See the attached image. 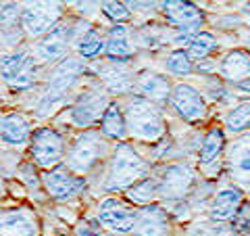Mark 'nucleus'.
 Wrapping results in <instances>:
<instances>
[{
  "label": "nucleus",
  "mask_w": 250,
  "mask_h": 236,
  "mask_svg": "<svg viewBox=\"0 0 250 236\" xmlns=\"http://www.w3.org/2000/svg\"><path fill=\"white\" fill-rule=\"evenodd\" d=\"M242 203H244V192L236 186H225L221 190H217L213 205H210V211H208L210 222H215V224L233 222Z\"/></svg>",
  "instance_id": "a211bd4d"
},
{
  "label": "nucleus",
  "mask_w": 250,
  "mask_h": 236,
  "mask_svg": "<svg viewBox=\"0 0 250 236\" xmlns=\"http://www.w3.org/2000/svg\"><path fill=\"white\" fill-rule=\"evenodd\" d=\"M165 69L175 77H188L196 69V65H194L186 48H173L165 59Z\"/></svg>",
  "instance_id": "cd10ccee"
},
{
  "label": "nucleus",
  "mask_w": 250,
  "mask_h": 236,
  "mask_svg": "<svg viewBox=\"0 0 250 236\" xmlns=\"http://www.w3.org/2000/svg\"><path fill=\"white\" fill-rule=\"evenodd\" d=\"M156 196H159V178H144L142 182H138L125 192V199L138 207L152 205Z\"/></svg>",
  "instance_id": "a878e982"
},
{
  "label": "nucleus",
  "mask_w": 250,
  "mask_h": 236,
  "mask_svg": "<svg viewBox=\"0 0 250 236\" xmlns=\"http://www.w3.org/2000/svg\"><path fill=\"white\" fill-rule=\"evenodd\" d=\"M134 234L136 236H169L171 224H169V215L165 207L156 205V203L146 207H138Z\"/></svg>",
  "instance_id": "dca6fc26"
},
{
  "label": "nucleus",
  "mask_w": 250,
  "mask_h": 236,
  "mask_svg": "<svg viewBox=\"0 0 250 236\" xmlns=\"http://www.w3.org/2000/svg\"><path fill=\"white\" fill-rule=\"evenodd\" d=\"M225 167L238 182H250V132L242 134L228 146Z\"/></svg>",
  "instance_id": "f3484780"
},
{
  "label": "nucleus",
  "mask_w": 250,
  "mask_h": 236,
  "mask_svg": "<svg viewBox=\"0 0 250 236\" xmlns=\"http://www.w3.org/2000/svg\"><path fill=\"white\" fill-rule=\"evenodd\" d=\"M231 228L236 236H250V201L242 203L238 215L231 222Z\"/></svg>",
  "instance_id": "72a5a7b5"
},
{
  "label": "nucleus",
  "mask_w": 250,
  "mask_h": 236,
  "mask_svg": "<svg viewBox=\"0 0 250 236\" xmlns=\"http://www.w3.org/2000/svg\"><path fill=\"white\" fill-rule=\"evenodd\" d=\"M161 11L165 15L171 27H175V34H184L194 38L202 31V23H205V15L194 2L188 0H167L161 2Z\"/></svg>",
  "instance_id": "1a4fd4ad"
},
{
  "label": "nucleus",
  "mask_w": 250,
  "mask_h": 236,
  "mask_svg": "<svg viewBox=\"0 0 250 236\" xmlns=\"http://www.w3.org/2000/svg\"><path fill=\"white\" fill-rule=\"evenodd\" d=\"M100 69H103V71H96V73L100 80H103V86L106 88L108 94H127L134 88L136 77H131L127 71H123V65H119V63L106 61Z\"/></svg>",
  "instance_id": "b1692460"
},
{
  "label": "nucleus",
  "mask_w": 250,
  "mask_h": 236,
  "mask_svg": "<svg viewBox=\"0 0 250 236\" xmlns=\"http://www.w3.org/2000/svg\"><path fill=\"white\" fill-rule=\"evenodd\" d=\"M169 105L177 113L179 119H184L186 123H200V121H205V117L208 113L205 96L200 94L198 88H194V86H190V84H177V86H173Z\"/></svg>",
  "instance_id": "9d476101"
},
{
  "label": "nucleus",
  "mask_w": 250,
  "mask_h": 236,
  "mask_svg": "<svg viewBox=\"0 0 250 236\" xmlns=\"http://www.w3.org/2000/svg\"><path fill=\"white\" fill-rule=\"evenodd\" d=\"M111 105L108 92L103 84H90L77 94L69 107V121L77 130H92L96 123L103 121L104 111Z\"/></svg>",
  "instance_id": "39448f33"
},
{
  "label": "nucleus",
  "mask_w": 250,
  "mask_h": 236,
  "mask_svg": "<svg viewBox=\"0 0 250 236\" xmlns=\"http://www.w3.org/2000/svg\"><path fill=\"white\" fill-rule=\"evenodd\" d=\"M219 73L225 82H231L233 86L250 77V52L244 48L229 50L219 63Z\"/></svg>",
  "instance_id": "4be33fe9"
},
{
  "label": "nucleus",
  "mask_w": 250,
  "mask_h": 236,
  "mask_svg": "<svg viewBox=\"0 0 250 236\" xmlns=\"http://www.w3.org/2000/svg\"><path fill=\"white\" fill-rule=\"evenodd\" d=\"M165 42H167L165 29L159 23H146V25H142V29H138V44L142 48L156 50V48H163Z\"/></svg>",
  "instance_id": "7c9ffc66"
},
{
  "label": "nucleus",
  "mask_w": 250,
  "mask_h": 236,
  "mask_svg": "<svg viewBox=\"0 0 250 236\" xmlns=\"http://www.w3.org/2000/svg\"><path fill=\"white\" fill-rule=\"evenodd\" d=\"M123 113L125 121H127L129 138L142 140L148 144L161 142L163 138H167V123L159 105L134 94V96L127 98Z\"/></svg>",
  "instance_id": "f257e3e1"
},
{
  "label": "nucleus",
  "mask_w": 250,
  "mask_h": 236,
  "mask_svg": "<svg viewBox=\"0 0 250 236\" xmlns=\"http://www.w3.org/2000/svg\"><path fill=\"white\" fill-rule=\"evenodd\" d=\"M156 4H159V2H127L131 13H150V11H156V9H159Z\"/></svg>",
  "instance_id": "4c0bfd02"
},
{
  "label": "nucleus",
  "mask_w": 250,
  "mask_h": 236,
  "mask_svg": "<svg viewBox=\"0 0 250 236\" xmlns=\"http://www.w3.org/2000/svg\"><path fill=\"white\" fill-rule=\"evenodd\" d=\"M106 155H108L106 138L96 130H85L71 140V144L67 148L65 165L73 174L83 176L96 167Z\"/></svg>",
  "instance_id": "20e7f679"
},
{
  "label": "nucleus",
  "mask_w": 250,
  "mask_h": 236,
  "mask_svg": "<svg viewBox=\"0 0 250 236\" xmlns=\"http://www.w3.org/2000/svg\"><path fill=\"white\" fill-rule=\"evenodd\" d=\"M190 236H236L233 234V228H228L225 224H198L190 230Z\"/></svg>",
  "instance_id": "473e14b6"
},
{
  "label": "nucleus",
  "mask_w": 250,
  "mask_h": 236,
  "mask_svg": "<svg viewBox=\"0 0 250 236\" xmlns=\"http://www.w3.org/2000/svg\"><path fill=\"white\" fill-rule=\"evenodd\" d=\"M38 61L29 52L2 54V82L13 90H29L36 82Z\"/></svg>",
  "instance_id": "6e6552de"
},
{
  "label": "nucleus",
  "mask_w": 250,
  "mask_h": 236,
  "mask_svg": "<svg viewBox=\"0 0 250 236\" xmlns=\"http://www.w3.org/2000/svg\"><path fill=\"white\" fill-rule=\"evenodd\" d=\"M134 90L138 96H142L146 100H150L154 105H165L171 100V86L169 77L156 71H140L134 80Z\"/></svg>",
  "instance_id": "2eb2a0df"
},
{
  "label": "nucleus",
  "mask_w": 250,
  "mask_h": 236,
  "mask_svg": "<svg viewBox=\"0 0 250 236\" xmlns=\"http://www.w3.org/2000/svg\"><path fill=\"white\" fill-rule=\"evenodd\" d=\"M236 88H238L240 92H246V94H250V77H248V80H244V82L236 84Z\"/></svg>",
  "instance_id": "58836bf2"
},
{
  "label": "nucleus",
  "mask_w": 250,
  "mask_h": 236,
  "mask_svg": "<svg viewBox=\"0 0 250 236\" xmlns=\"http://www.w3.org/2000/svg\"><path fill=\"white\" fill-rule=\"evenodd\" d=\"M104 48H106V40L94 27L90 31H85L80 40H77V52H80V57L85 61L98 59V54L104 52Z\"/></svg>",
  "instance_id": "c85d7f7f"
},
{
  "label": "nucleus",
  "mask_w": 250,
  "mask_h": 236,
  "mask_svg": "<svg viewBox=\"0 0 250 236\" xmlns=\"http://www.w3.org/2000/svg\"><path fill=\"white\" fill-rule=\"evenodd\" d=\"M75 40V31L71 25L67 23H61V25L50 31L46 38L38 40L34 46V57L38 63H54V61H62L67 59L65 54L69 50V46Z\"/></svg>",
  "instance_id": "4468645a"
},
{
  "label": "nucleus",
  "mask_w": 250,
  "mask_h": 236,
  "mask_svg": "<svg viewBox=\"0 0 250 236\" xmlns=\"http://www.w3.org/2000/svg\"><path fill=\"white\" fill-rule=\"evenodd\" d=\"M148 174V163L129 142H119L108 159V171L104 180L106 192H127L131 186L142 182Z\"/></svg>",
  "instance_id": "f03ea898"
},
{
  "label": "nucleus",
  "mask_w": 250,
  "mask_h": 236,
  "mask_svg": "<svg viewBox=\"0 0 250 236\" xmlns=\"http://www.w3.org/2000/svg\"><path fill=\"white\" fill-rule=\"evenodd\" d=\"M100 134L106 140H117V142H125V138L129 136L127 132V121H125V113L119 103L111 100V105L103 115L100 121Z\"/></svg>",
  "instance_id": "5701e85b"
},
{
  "label": "nucleus",
  "mask_w": 250,
  "mask_h": 236,
  "mask_svg": "<svg viewBox=\"0 0 250 236\" xmlns=\"http://www.w3.org/2000/svg\"><path fill=\"white\" fill-rule=\"evenodd\" d=\"M75 236H103V226L98 224H92L90 219H83L75 226Z\"/></svg>",
  "instance_id": "e433bc0d"
},
{
  "label": "nucleus",
  "mask_w": 250,
  "mask_h": 236,
  "mask_svg": "<svg viewBox=\"0 0 250 236\" xmlns=\"http://www.w3.org/2000/svg\"><path fill=\"white\" fill-rule=\"evenodd\" d=\"M244 11H246V13H250V2H244Z\"/></svg>",
  "instance_id": "ea45409f"
},
{
  "label": "nucleus",
  "mask_w": 250,
  "mask_h": 236,
  "mask_svg": "<svg viewBox=\"0 0 250 236\" xmlns=\"http://www.w3.org/2000/svg\"><path fill=\"white\" fill-rule=\"evenodd\" d=\"M0 132H2V142L13 148H23L31 144V136H34L29 119L21 113H4Z\"/></svg>",
  "instance_id": "aec40b11"
},
{
  "label": "nucleus",
  "mask_w": 250,
  "mask_h": 236,
  "mask_svg": "<svg viewBox=\"0 0 250 236\" xmlns=\"http://www.w3.org/2000/svg\"><path fill=\"white\" fill-rule=\"evenodd\" d=\"M21 15H23V9L19 6V2H4L2 4V31L6 27L13 29L17 23H21Z\"/></svg>",
  "instance_id": "c9c22d12"
},
{
  "label": "nucleus",
  "mask_w": 250,
  "mask_h": 236,
  "mask_svg": "<svg viewBox=\"0 0 250 236\" xmlns=\"http://www.w3.org/2000/svg\"><path fill=\"white\" fill-rule=\"evenodd\" d=\"M106 236H117V234H106Z\"/></svg>",
  "instance_id": "a19ab883"
},
{
  "label": "nucleus",
  "mask_w": 250,
  "mask_h": 236,
  "mask_svg": "<svg viewBox=\"0 0 250 236\" xmlns=\"http://www.w3.org/2000/svg\"><path fill=\"white\" fill-rule=\"evenodd\" d=\"M83 73V61L82 57H71L62 59L57 63V67L50 71L48 82H46V90L40 98V107H38V115H46L48 109L61 105L67 98V94L73 90V86L80 80V75Z\"/></svg>",
  "instance_id": "7ed1b4c3"
},
{
  "label": "nucleus",
  "mask_w": 250,
  "mask_h": 236,
  "mask_svg": "<svg viewBox=\"0 0 250 236\" xmlns=\"http://www.w3.org/2000/svg\"><path fill=\"white\" fill-rule=\"evenodd\" d=\"M138 209L125 205L117 196H106L98 203V222L113 234H131L136 228Z\"/></svg>",
  "instance_id": "9b49d317"
},
{
  "label": "nucleus",
  "mask_w": 250,
  "mask_h": 236,
  "mask_svg": "<svg viewBox=\"0 0 250 236\" xmlns=\"http://www.w3.org/2000/svg\"><path fill=\"white\" fill-rule=\"evenodd\" d=\"M225 148V134L221 128H210L205 138L200 142V151H198V163L202 169H210L213 165H217L221 161Z\"/></svg>",
  "instance_id": "393cba45"
},
{
  "label": "nucleus",
  "mask_w": 250,
  "mask_h": 236,
  "mask_svg": "<svg viewBox=\"0 0 250 236\" xmlns=\"http://www.w3.org/2000/svg\"><path fill=\"white\" fill-rule=\"evenodd\" d=\"M62 17V4L59 2H31L29 6H23L19 27L23 34L29 38H46L61 25Z\"/></svg>",
  "instance_id": "0eeeda50"
},
{
  "label": "nucleus",
  "mask_w": 250,
  "mask_h": 236,
  "mask_svg": "<svg viewBox=\"0 0 250 236\" xmlns=\"http://www.w3.org/2000/svg\"><path fill=\"white\" fill-rule=\"evenodd\" d=\"M40 226L29 207L2 209V236H38Z\"/></svg>",
  "instance_id": "6ab92c4d"
},
{
  "label": "nucleus",
  "mask_w": 250,
  "mask_h": 236,
  "mask_svg": "<svg viewBox=\"0 0 250 236\" xmlns=\"http://www.w3.org/2000/svg\"><path fill=\"white\" fill-rule=\"evenodd\" d=\"M225 130L231 134H246L250 130V100H242L225 115Z\"/></svg>",
  "instance_id": "c756f323"
},
{
  "label": "nucleus",
  "mask_w": 250,
  "mask_h": 236,
  "mask_svg": "<svg viewBox=\"0 0 250 236\" xmlns=\"http://www.w3.org/2000/svg\"><path fill=\"white\" fill-rule=\"evenodd\" d=\"M215 48H217V38H215V34H210V31H198L190 40V44L186 46L190 59L196 63L207 61L210 54L215 52Z\"/></svg>",
  "instance_id": "bb28decb"
},
{
  "label": "nucleus",
  "mask_w": 250,
  "mask_h": 236,
  "mask_svg": "<svg viewBox=\"0 0 250 236\" xmlns=\"http://www.w3.org/2000/svg\"><path fill=\"white\" fill-rule=\"evenodd\" d=\"M29 155L40 169H54L67 159L65 138L52 128H38L31 136Z\"/></svg>",
  "instance_id": "423d86ee"
},
{
  "label": "nucleus",
  "mask_w": 250,
  "mask_h": 236,
  "mask_svg": "<svg viewBox=\"0 0 250 236\" xmlns=\"http://www.w3.org/2000/svg\"><path fill=\"white\" fill-rule=\"evenodd\" d=\"M100 11H103V15L113 25H125V23L131 19V11H129L127 2H115V0H111V2H100Z\"/></svg>",
  "instance_id": "2f4dec72"
},
{
  "label": "nucleus",
  "mask_w": 250,
  "mask_h": 236,
  "mask_svg": "<svg viewBox=\"0 0 250 236\" xmlns=\"http://www.w3.org/2000/svg\"><path fill=\"white\" fill-rule=\"evenodd\" d=\"M194 184V169L188 163H171L159 178V199L179 203Z\"/></svg>",
  "instance_id": "ddd939ff"
},
{
  "label": "nucleus",
  "mask_w": 250,
  "mask_h": 236,
  "mask_svg": "<svg viewBox=\"0 0 250 236\" xmlns=\"http://www.w3.org/2000/svg\"><path fill=\"white\" fill-rule=\"evenodd\" d=\"M134 44H131V38L127 34V27L125 25H113L106 34V48H104V57L111 63H127L134 59Z\"/></svg>",
  "instance_id": "412c9836"
},
{
  "label": "nucleus",
  "mask_w": 250,
  "mask_h": 236,
  "mask_svg": "<svg viewBox=\"0 0 250 236\" xmlns=\"http://www.w3.org/2000/svg\"><path fill=\"white\" fill-rule=\"evenodd\" d=\"M42 184L54 201H71L75 196H80L85 188V180L82 176L73 174L67 165H59L54 169L42 171Z\"/></svg>",
  "instance_id": "f8f14e48"
},
{
  "label": "nucleus",
  "mask_w": 250,
  "mask_h": 236,
  "mask_svg": "<svg viewBox=\"0 0 250 236\" xmlns=\"http://www.w3.org/2000/svg\"><path fill=\"white\" fill-rule=\"evenodd\" d=\"M38 165L36 163H23L21 167H19V178H21V182L29 186L31 190H36V188H40L42 184V174L40 171H36Z\"/></svg>",
  "instance_id": "f704fd0d"
}]
</instances>
